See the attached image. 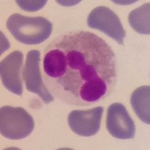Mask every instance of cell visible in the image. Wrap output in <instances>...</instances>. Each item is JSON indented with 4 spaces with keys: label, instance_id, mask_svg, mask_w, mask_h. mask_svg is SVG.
I'll return each instance as SVG.
<instances>
[{
    "label": "cell",
    "instance_id": "cell-1",
    "mask_svg": "<svg viewBox=\"0 0 150 150\" xmlns=\"http://www.w3.org/2000/svg\"><path fill=\"white\" fill-rule=\"evenodd\" d=\"M43 74L50 92L62 101L89 106L103 101L114 89L116 57L101 38L86 31L74 32L48 45Z\"/></svg>",
    "mask_w": 150,
    "mask_h": 150
},
{
    "label": "cell",
    "instance_id": "cell-2",
    "mask_svg": "<svg viewBox=\"0 0 150 150\" xmlns=\"http://www.w3.org/2000/svg\"><path fill=\"white\" fill-rule=\"evenodd\" d=\"M6 26L17 41L27 45L44 42L53 31V25L45 17H26L20 14H12Z\"/></svg>",
    "mask_w": 150,
    "mask_h": 150
},
{
    "label": "cell",
    "instance_id": "cell-3",
    "mask_svg": "<svg viewBox=\"0 0 150 150\" xmlns=\"http://www.w3.org/2000/svg\"><path fill=\"white\" fill-rule=\"evenodd\" d=\"M33 118L23 108L5 106L0 110V131L5 138L21 140L34 130Z\"/></svg>",
    "mask_w": 150,
    "mask_h": 150
},
{
    "label": "cell",
    "instance_id": "cell-4",
    "mask_svg": "<svg viewBox=\"0 0 150 150\" xmlns=\"http://www.w3.org/2000/svg\"><path fill=\"white\" fill-rule=\"evenodd\" d=\"M88 26L101 31L120 45H124L126 33L120 18L109 8L99 6L92 11L87 19Z\"/></svg>",
    "mask_w": 150,
    "mask_h": 150
},
{
    "label": "cell",
    "instance_id": "cell-5",
    "mask_svg": "<svg viewBox=\"0 0 150 150\" xmlns=\"http://www.w3.org/2000/svg\"><path fill=\"white\" fill-rule=\"evenodd\" d=\"M40 56L41 53L37 50L28 53L23 74V80L28 91L37 94L45 104H49L54 101V98L43 83L40 71Z\"/></svg>",
    "mask_w": 150,
    "mask_h": 150
},
{
    "label": "cell",
    "instance_id": "cell-6",
    "mask_svg": "<svg viewBox=\"0 0 150 150\" xmlns=\"http://www.w3.org/2000/svg\"><path fill=\"white\" fill-rule=\"evenodd\" d=\"M107 129L110 134L120 140L133 139L135 135V124L125 106L114 103L108 109Z\"/></svg>",
    "mask_w": 150,
    "mask_h": 150
},
{
    "label": "cell",
    "instance_id": "cell-7",
    "mask_svg": "<svg viewBox=\"0 0 150 150\" xmlns=\"http://www.w3.org/2000/svg\"><path fill=\"white\" fill-rule=\"evenodd\" d=\"M103 112L102 107L86 110H73L68 116V125L73 132L80 136L96 135L101 128Z\"/></svg>",
    "mask_w": 150,
    "mask_h": 150
},
{
    "label": "cell",
    "instance_id": "cell-8",
    "mask_svg": "<svg viewBox=\"0 0 150 150\" xmlns=\"http://www.w3.org/2000/svg\"><path fill=\"white\" fill-rule=\"evenodd\" d=\"M23 61V53L19 50H15L8 55L0 64L2 84L8 90L17 96H21L23 94V83L21 80Z\"/></svg>",
    "mask_w": 150,
    "mask_h": 150
},
{
    "label": "cell",
    "instance_id": "cell-9",
    "mask_svg": "<svg viewBox=\"0 0 150 150\" xmlns=\"http://www.w3.org/2000/svg\"><path fill=\"white\" fill-rule=\"evenodd\" d=\"M132 108L141 121L150 124V88L149 86L135 89L131 96Z\"/></svg>",
    "mask_w": 150,
    "mask_h": 150
},
{
    "label": "cell",
    "instance_id": "cell-10",
    "mask_svg": "<svg viewBox=\"0 0 150 150\" xmlns=\"http://www.w3.org/2000/svg\"><path fill=\"white\" fill-rule=\"evenodd\" d=\"M149 3H146L129 14L128 21L132 29L140 34H150Z\"/></svg>",
    "mask_w": 150,
    "mask_h": 150
},
{
    "label": "cell",
    "instance_id": "cell-11",
    "mask_svg": "<svg viewBox=\"0 0 150 150\" xmlns=\"http://www.w3.org/2000/svg\"><path fill=\"white\" fill-rule=\"evenodd\" d=\"M17 5L26 11H37L42 8L47 3V1H17Z\"/></svg>",
    "mask_w": 150,
    "mask_h": 150
}]
</instances>
